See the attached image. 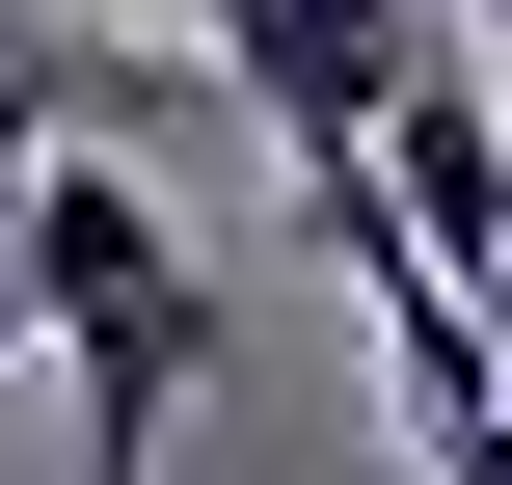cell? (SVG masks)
Returning a JSON list of instances; mask_svg holds the SVG:
<instances>
[{
    "label": "cell",
    "instance_id": "2",
    "mask_svg": "<svg viewBox=\"0 0 512 485\" xmlns=\"http://www.w3.org/2000/svg\"><path fill=\"white\" fill-rule=\"evenodd\" d=\"M189 27H216V81L270 108V162H297V189H351V162L405 135V81L459 54V27H405V0H189Z\"/></svg>",
    "mask_w": 512,
    "mask_h": 485
},
{
    "label": "cell",
    "instance_id": "5",
    "mask_svg": "<svg viewBox=\"0 0 512 485\" xmlns=\"http://www.w3.org/2000/svg\"><path fill=\"white\" fill-rule=\"evenodd\" d=\"M27 189H54V162H0V378L54 351V297H27Z\"/></svg>",
    "mask_w": 512,
    "mask_h": 485
},
{
    "label": "cell",
    "instance_id": "4",
    "mask_svg": "<svg viewBox=\"0 0 512 485\" xmlns=\"http://www.w3.org/2000/svg\"><path fill=\"white\" fill-rule=\"evenodd\" d=\"M162 108H189L162 54H108L81 0H0V162H135Z\"/></svg>",
    "mask_w": 512,
    "mask_h": 485
},
{
    "label": "cell",
    "instance_id": "3",
    "mask_svg": "<svg viewBox=\"0 0 512 485\" xmlns=\"http://www.w3.org/2000/svg\"><path fill=\"white\" fill-rule=\"evenodd\" d=\"M378 189H405V243L459 270V297H512V108H486V27L405 81V135H378Z\"/></svg>",
    "mask_w": 512,
    "mask_h": 485
},
{
    "label": "cell",
    "instance_id": "6",
    "mask_svg": "<svg viewBox=\"0 0 512 485\" xmlns=\"http://www.w3.org/2000/svg\"><path fill=\"white\" fill-rule=\"evenodd\" d=\"M459 27H486V54H512V0H459Z\"/></svg>",
    "mask_w": 512,
    "mask_h": 485
},
{
    "label": "cell",
    "instance_id": "1",
    "mask_svg": "<svg viewBox=\"0 0 512 485\" xmlns=\"http://www.w3.org/2000/svg\"><path fill=\"white\" fill-rule=\"evenodd\" d=\"M27 297H54V378H81V485H162V432L216 405V270L162 243V189L54 162L27 189Z\"/></svg>",
    "mask_w": 512,
    "mask_h": 485
}]
</instances>
